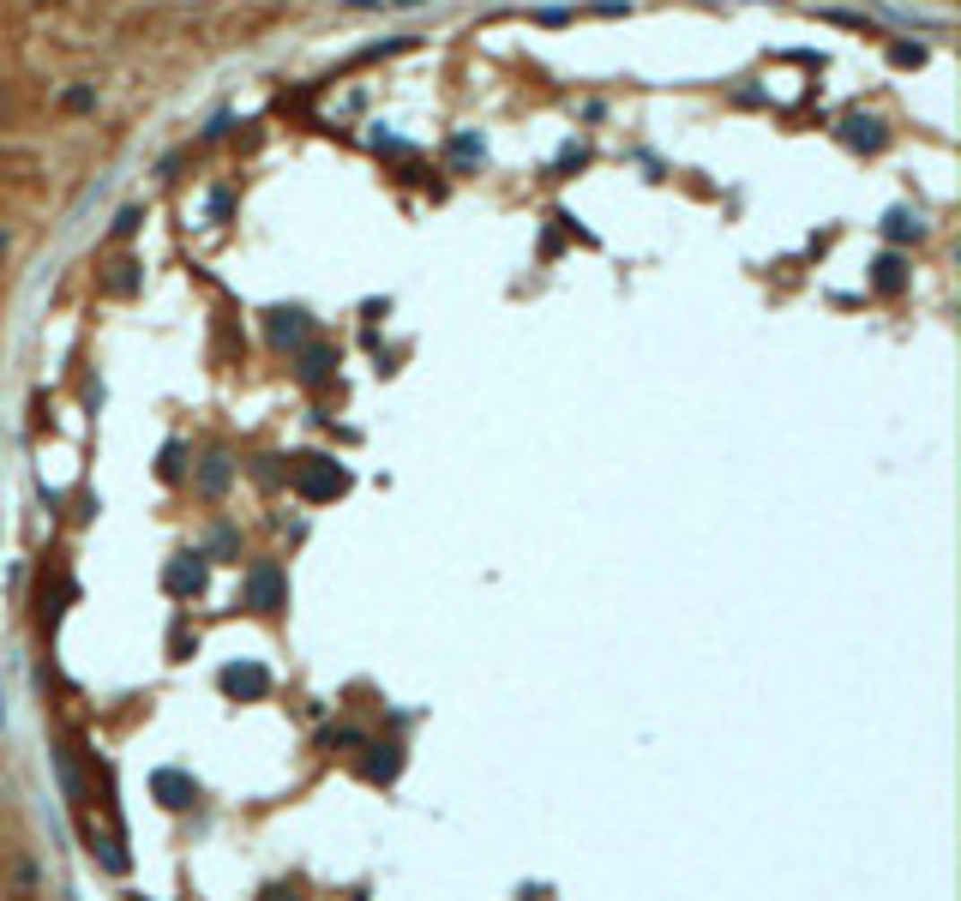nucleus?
<instances>
[{
    "mask_svg": "<svg viewBox=\"0 0 961 901\" xmlns=\"http://www.w3.org/2000/svg\"><path fill=\"white\" fill-rule=\"evenodd\" d=\"M139 222H144V211H120V217H115V235H133Z\"/></svg>",
    "mask_w": 961,
    "mask_h": 901,
    "instance_id": "obj_17",
    "label": "nucleus"
},
{
    "mask_svg": "<svg viewBox=\"0 0 961 901\" xmlns=\"http://www.w3.org/2000/svg\"><path fill=\"white\" fill-rule=\"evenodd\" d=\"M222 691L229 697H264L271 691V673H264L259 661H235V667H222Z\"/></svg>",
    "mask_w": 961,
    "mask_h": 901,
    "instance_id": "obj_5",
    "label": "nucleus"
},
{
    "mask_svg": "<svg viewBox=\"0 0 961 901\" xmlns=\"http://www.w3.org/2000/svg\"><path fill=\"white\" fill-rule=\"evenodd\" d=\"M133 289H139V264L120 259V264H115V277H108V295H133Z\"/></svg>",
    "mask_w": 961,
    "mask_h": 901,
    "instance_id": "obj_14",
    "label": "nucleus"
},
{
    "mask_svg": "<svg viewBox=\"0 0 961 901\" xmlns=\"http://www.w3.org/2000/svg\"><path fill=\"white\" fill-rule=\"evenodd\" d=\"M264 319H271V342H277V349H295V342H307V331H313V319H307L300 307H271Z\"/></svg>",
    "mask_w": 961,
    "mask_h": 901,
    "instance_id": "obj_6",
    "label": "nucleus"
},
{
    "mask_svg": "<svg viewBox=\"0 0 961 901\" xmlns=\"http://www.w3.org/2000/svg\"><path fill=\"white\" fill-rule=\"evenodd\" d=\"M342 487H349V469L342 463H331V457H300L295 463V493L300 499H337Z\"/></svg>",
    "mask_w": 961,
    "mask_h": 901,
    "instance_id": "obj_1",
    "label": "nucleus"
},
{
    "mask_svg": "<svg viewBox=\"0 0 961 901\" xmlns=\"http://www.w3.org/2000/svg\"><path fill=\"white\" fill-rule=\"evenodd\" d=\"M451 157H457L463 169H469V162H480V157H487V139H480V133H457V139H451Z\"/></svg>",
    "mask_w": 961,
    "mask_h": 901,
    "instance_id": "obj_13",
    "label": "nucleus"
},
{
    "mask_svg": "<svg viewBox=\"0 0 961 901\" xmlns=\"http://www.w3.org/2000/svg\"><path fill=\"white\" fill-rule=\"evenodd\" d=\"M204 577H211V559L204 553H175V565L162 571L169 595H204Z\"/></svg>",
    "mask_w": 961,
    "mask_h": 901,
    "instance_id": "obj_3",
    "label": "nucleus"
},
{
    "mask_svg": "<svg viewBox=\"0 0 961 901\" xmlns=\"http://www.w3.org/2000/svg\"><path fill=\"white\" fill-rule=\"evenodd\" d=\"M841 144H847V151H883V144H889V126H883L878 115H865V108H853V115L841 120Z\"/></svg>",
    "mask_w": 961,
    "mask_h": 901,
    "instance_id": "obj_4",
    "label": "nucleus"
},
{
    "mask_svg": "<svg viewBox=\"0 0 961 901\" xmlns=\"http://www.w3.org/2000/svg\"><path fill=\"white\" fill-rule=\"evenodd\" d=\"M229 481H235V457H229V451H211V457L199 463V481H193V487H199L204 499H222Z\"/></svg>",
    "mask_w": 961,
    "mask_h": 901,
    "instance_id": "obj_7",
    "label": "nucleus"
},
{
    "mask_svg": "<svg viewBox=\"0 0 961 901\" xmlns=\"http://www.w3.org/2000/svg\"><path fill=\"white\" fill-rule=\"evenodd\" d=\"M0 115H6V91H0Z\"/></svg>",
    "mask_w": 961,
    "mask_h": 901,
    "instance_id": "obj_19",
    "label": "nucleus"
},
{
    "mask_svg": "<svg viewBox=\"0 0 961 901\" xmlns=\"http://www.w3.org/2000/svg\"><path fill=\"white\" fill-rule=\"evenodd\" d=\"M157 475H162V481H180V445H175V439L162 445V463H157Z\"/></svg>",
    "mask_w": 961,
    "mask_h": 901,
    "instance_id": "obj_15",
    "label": "nucleus"
},
{
    "mask_svg": "<svg viewBox=\"0 0 961 901\" xmlns=\"http://www.w3.org/2000/svg\"><path fill=\"white\" fill-rule=\"evenodd\" d=\"M247 607L253 613H277V607H289V577H282V565L277 559H259V565H247Z\"/></svg>",
    "mask_w": 961,
    "mask_h": 901,
    "instance_id": "obj_2",
    "label": "nucleus"
},
{
    "mask_svg": "<svg viewBox=\"0 0 961 901\" xmlns=\"http://www.w3.org/2000/svg\"><path fill=\"white\" fill-rule=\"evenodd\" d=\"M0 727H6V697H0Z\"/></svg>",
    "mask_w": 961,
    "mask_h": 901,
    "instance_id": "obj_18",
    "label": "nucleus"
},
{
    "mask_svg": "<svg viewBox=\"0 0 961 901\" xmlns=\"http://www.w3.org/2000/svg\"><path fill=\"white\" fill-rule=\"evenodd\" d=\"M204 559H240V529L235 523H217V529H211V553H204Z\"/></svg>",
    "mask_w": 961,
    "mask_h": 901,
    "instance_id": "obj_12",
    "label": "nucleus"
},
{
    "mask_svg": "<svg viewBox=\"0 0 961 901\" xmlns=\"http://www.w3.org/2000/svg\"><path fill=\"white\" fill-rule=\"evenodd\" d=\"M889 60H896V66H920L925 48H920V42H896V48H889Z\"/></svg>",
    "mask_w": 961,
    "mask_h": 901,
    "instance_id": "obj_16",
    "label": "nucleus"
},
{
    "mask_svg": "<svg viewBox=\"0 0 961 901\" xmlns=\"http://www.w3.org/2000/svg\"><path fill=\"white\" fill-rule=\"evenodd\" d=\"M151 787H157V800H162V805H175V811L199 800V781L180 775V769H157V775H151Z\"/></svg>",
    "mask_w": 961,
    "mask_h": 901,
    "instance_id": "obj_8",
    "label": "nucleus"
},
{
    "mask_svg": "<svg viewBox=\"0 0 961 901\" xmlns=\"http://www.w3.org/2000/svg\"><path fill=\"white\" fill-rule=\"evenodd\" d=\"M883 235H889V240H920V235H925V217L901 204V211H889V217H883Z\"/></svg>",
    "mask_w": 961,
    "mask_h": 901,
    "instance_id": "obj_11",
    "label": "nucleus"
},
{
    "mask_svg": "<svg viewBox=\"0 0 961 901\" xmlns=\"http://www.w3.org/2000/svg\"><path fill=\"white\" fill-rule=\"evenodd\" d=\"M871 282H878L883 295H896V289H907V259H901V253H883V259L871 264Z\"/></svg>",
    "mask_w": 961,
    "mask_h": 901,
    "instance_id": "obj_10",
    "label": "nucleus"
},
{
    "mask_svg": "<svg viewBox=\"0 0 961 901\" xmlns=\"http://www.w3.org/2000/svg\"><path fill=\"white\" fill-rule=\"evenodd\" d=\"M295 373H300V385H325L331 373H337V349H331V342H313V349H300Z\"/></svg>",
    "mask_w": 961,
    "mask_h": 901,
    "instance_id": "obj_9",
    "label": "nucleus"
}]
</instances>
